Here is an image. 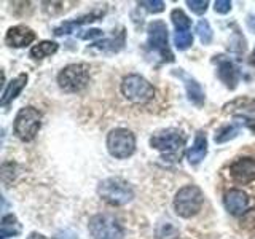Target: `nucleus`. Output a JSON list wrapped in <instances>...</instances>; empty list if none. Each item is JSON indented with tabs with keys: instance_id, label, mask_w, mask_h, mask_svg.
I'll return each mask as SVG.
<instances>
[{
	"instance_id": "nucleus-7",
	"label": "nucleus",
	"mask_w": 255,
	"mask_h": 239,
	"mask_svg": "<svg viewBox=\"0 0 255 239\" xmlns=\"http://www.w3.org/2000/svg\"><path fill=\"white\" fill-rule=\"evenodd\" d=\"M90 233L94 239H123V228L112 215L99 214L90 219Z\"/></svg>"
},
{
	"instance_id": "nucleus-6",
	"label": "nucleus",
	"mask_w": 255,
	"mask_h": 239,
	"mask_svg": "<svg viewBox=\"0 0 255 239\" xmlns=\"http://www.w3.org/2000/svg\"><path fill=\"white\" fill-rule=\"evenodd\" d=\"M107 150L112 156L118 159H125L128 156H131L135 150L134 134L125 129V127L112 129L107 135Z\"/></svg>"
},
{
	"instance_id": "nucleus-25",
	"label": "nucleus",
	"mask_w": 255,
	"mask_h": 239,
	"mask_svg": "<svg viewBox=\"0 0 255 239\" xmlns=\"http://www.w3.org/2000/svg\"><path fill=\"white\" fill-rule=\"evenodd\" d=\"M139 6L145 8L148 13H161L164 10V2L161 0H143V2H139Z\"/></svg>"
},
{
	"instance_id": "nucleus-20",
	"label": "nucleus",
	"mask_w": 255,
	"mask_h": 239,
	"mask_svg": "<svg viewBox=\"0 0 255 239\" xmlns=\"http://www.w3.org/2000/svg\"><path fill=\"white\" fill-rule=\"evenodd\" d=\"M171 21H172L174 27H175V30H177V32H185V30H188L190 29V24H191L190 18L182 10H172V13H171Z\"/></svg>"
},
{
	"instance_id": "nucleus-15",
	"label": "nucleus",
	"mask_w": 255,
	"mask_h": 239,
	"mask_svg": "<svg viewBox=\"0 0 255 239\" xmlns=\"http://www.w3.org/2000/svg\"><path fill=\"white\" fill-rule=\"evenodd\" d=\"M27 83V75L26 74H19L16 78H13L10 83L6 85V88L2 93V99H0V104L5 107L10 102H13L16 98L19 96V93L22 91V88Z\"/></svg>"
},
{
	"instance_id": "nucleus-9",
	"label": "nucleus",
	"mask_w": 255,
	"mask_h": 239,
	"mask_svg": "<svg viewBox=\"0 0 255 239\" xmlns=\"http://www.w3.org/2000/svg\"><path fill=\"white\" fill-rule=\"evenodd\" d=\"M148 48L161 56L166 62L174 61V54L169 48V38H167V27L163 21H153L148 24Z\"/></svg>"
},
{
	"instance_id": "nucleus-29",
	"label": "nucleus",
	"mask_w": 255,
	"mask_h": 239,
	"mask_svg": "<svg viewBox=\"0 0 255 239\" xmlns=\"http://www.w3.org/2000/svg\"><path fill=\"white\" fill-rule=\"evenodd\" d=\"M53 239H78L77 235L74 233V231H70V230H62V231H58Z\"/></svg>"
},
{
	"instance_id": "nucleus-30",
	"label": "nucleus",
	"mask_w": 255,
	"mask_h": 239,
	"mask_svg": "<svg viewBox=\"0 0 255 239\" xmlns=\"http://www.w3.org/2000/svg\"><path fill=\"white\" fill-rule=\"evenodd\" d=\"M27 239H45V236H43V235H40V233H30V235L27 236Z\"/></svg>"
},
{
	"instance_id": "nucleus-1",
	"label": "nucleus",
	"mask_w": 255,
	"mask_h": 239,
	"mask_svg": "<svg viewBox=\"0 0 255 239\" xmlns=\"http://www.w3.org/2000/svg\"><path fill=\"white\" fill-rule=\"evenodd\" d=\"M98 195L112 206H125L132 201L134 190L122 177H109L99 183Z\"/></svg>"
},
{
	"instance_id": "nucleus-19",
	"label": "nucleus",
	"mask_w": 255,
	"mask_h": 239,
	"mask_svg": "<svg viewBox=\"0 0 255 239\" xmlns=\"http://www.w3.org/2000/svg\"><path fill=\"white\" fill-rule=\"evenodd\" d=\"M56 51H58V43L50 42V40H43V42H40L30 48V56L34 59H43L54 54Z\"/></svg>"
},
{
	"instance_id": "nucleus-4",
	"label": "nucleus",
	"mask_w": 255,
	"mask_h": 239,
	"mask_svg": "<svg viewBox=\"0 0 255 239\" xmlns=\"http://www.w3.org/2000/svg\"><path fill=\"white\" fill-rule=\"evenodd\" d=\"M42 126V114L35 107H24L14 118V134L24 142L35 139Z\"/></svg>"
},
{
	"instance_id": "nucleus-32",
	"label": "nucleus",
	"mask_w": 255,
	"mask_h": 239,
	"mask_svg": "<svg viewBox=\"0 0 255 239\" xmlns=\"http://www.w3.org/2000/svg\"><path fill=\"white\" fill-rule=\"evenodd\" d=\"M252 64H255V48H254V53H252Z\"/></svg>"
},
{
	"instance_id": "nucleus-27",
	"label": "nucleus",
	"mask_w": 255,
	"mask_h": 239,
	"mask_svg": "<svg viewBox=\"0 0 255 239\" xmlns=\"http://www.w3.org/2000/svg\"><path fill=\"white\" fill-rule=\"evenodd\" d=\"M214 10L220 14H227L231 10V2L230 0H217V2L214 3Z\"/></svg>"
},
{
	"instance_id": "nucleus-8",
	"label": "nucleus",
	"mask_w": 255,
	"mask_h": 239,
	"mask_svg": "<svg viewBox=\"0 0 255 239\" xmlns=\"http://www.w3.org/2000/svg\"><path fill=\"white\" fill-rule=\"evenodd\" d=\"M150 145L159 151H163L167 156H174L180 153V150L185 145V137H183L182 131L169 127V129L159 131L151 135Z\"/></svg>"
},
{
	"instance_id": "nucleus-26",
	"label": "nucleus",
	"mask_w": 255,
	"mask_h": 239,
	"mask_svg": "<svg viewBox=\"0 0 255 239\" xmlns=\"http://www.w3.org/2000/svg\"><path fill=\"white\" fill-rule=\"evenodd\" d=\"M187 5L190 6V10L195 14H203V13H206L209 2H207V0H188Z\"/></svg>"
},
{
	"instance_id": "nucleus-17",
	"label": "nucleus",
	"mask_w": 255,
	"mask_h": 239,
	"mask_svg": "<svg viewBox=\"0 0 255 239\" xmlns=\"http://www.w3.org/2000/svg\"><path fill=\"white\" fill-rule=\"evenodd\" d=\"M219 78L222 80L223 83H225L227 88H230V90H235V88L238 86V82H239V72L238 69L235 67V64L231 61H220L219 62Z\"/></svg>"
},
{
	"instance_id": "nucleus-2",
	"label": "nucleus",
	"mask_w": 255,
	"mask_h": 239,
	"mask_svg": "<svg viewBox=\"0 0 255 239\" xmlns=\"http://www.w3.org/2000/svg\"><path fill=\"white\" fill-rule=\"evenodd\" d=\"M204 203V195L201 188L196 185H187L180 188L174 198V209L175 214L183 219H190L201 211Z\"/></svg>"
},
{
	"instance_id": "nucleus-12",
	"label": "nucleus",
	"mask_w": 255,
	"mask_h": 239,
	"mask_svg": "<svg viewBox=\"0 0 255 239\" xmlns=\"http://www.w3.org/2000/svg\"><path fill=\"white\" fill-rule=\"evenodd\" d=\"M172 74H174L175 77H179V78L182 80V82H183V85H185V90H187L188 99H190L191 102H193L195 106L201 107L203 104H204V101H206V94H204V91H203L201 85H199L193 77H190L188 74H185V72H183L182 69L174 70Z\"/></svg>"
},
{
	"instance_id": "nucleus-14",
	"label": "nucleus",
	"mask_w": 255,
	"mask_h": 239,
	"mask_svg": "<svg viewBox=\"0 0 255 239\" xmlns=\"http://www.w3.org/2000/svg\"><path fill=\"white\" fill-rule=\"evenodd\" d=\"M101 16H104V11H91L82 18L78 19H74V21H67V22H62L61 26H58L54 29V35H67V34H72V32L75 30V27H80L82 24H86V22H93V21H98Z\"/></svg>"
},
{
	"instance_id": "nucleus-11",
	"label": "nucleus",
	"mask_w": 255,
	"mask_h": 239,
	"mask_svg": "<svg viewBox=\"0 0 255 239\" xmlns=\"http://www.w3.org/2000/svg\"><path fill=\"white\" fill-rule=\"evenodd\" d=\"M35 40V32L27 26H14L10 27L5 35V43L13 48L27 46Z\"/></svg>"
},
{
	"instance_id": "nucleus-18",
	"label": "nucleus",
	"mask_w": 255,
	"mask_h": 239,
	"mask_svg": "<svg viewBox=\"0 0 255 239\" xmlns=\"http://www.w3.org/2000/svg\"><path fill=\"white\" fill-rule=\"evenodd\" d=\"M19 233H21V225L18 219H16L13 214L5 215L2 219V223H0V238L6 239L10 236H18Z\"/></svg>"
},
{
	"instance_id": "nucleus-22",
	"label": "nucleus",
	"mask_w": 255,
	"mask_h": 239,
	"mask_svg": "<svg viewBox=\"0 0 255 239\" xmlns=\"http://www.w3.org/2000/svg\"><path fill=\"white\" fill-rule=\"evenodd\" d=\"M196 34L203 45H209L212 42V29H211L209 21H206V19L199 21L196 26Z\"/></svg>"
},
{
	"instance_id": "nucleus-28",
	"label": "nucleus",
	"mask_w": 255,
	"mask_h": 239,
	"mask_svg": "<svg viewBox=\"0 0 255 239\" xmlns=\"http://www.w3.org/2000/svg\"><path fill=\"white\" fill-rule=\"evenodd\" d=\"M104 35V32L99 30V29H90V30H83L82 34H80V38L83 40H93V38H101Z\"/></svg>"
},
{
	"instance_id": "nucleus-31",
	"label": "nucleus",
	"mask_w": 255,
	"mask_h": 239,
	"mask_svg": "<svg viewBox=\"0 0 255 239\" xmlns=\"http://www.w3.org/2000/svg\"><path fill=\"white\" fill-rule=\"evenodd\" d=\"M247 126H249V129L252 132H255V120H249V121H247Z\"/></svg>"
},
{
	"instance_id": "nucleus-10",
	"label": "nucleus",
	"mask_w": 255,
	"mask_h": 239,
	"mask_svg": "<svg viewBox=\"0 0 255 239\" xmlns=\"http://www.w3.org/2000/svg\"><path fill=\"white\" fill-rule=\"evenodd\" d=\"M230 174L238 183H251L255 180V159L239 158L230 166Z\"/></svg>"
},
{
	"instance_id": "nucleus-16",
	"label": "nucleus",
	"mask_w": 255,
	"mask_h": 239,
	"mask_svg": "<svg viewBox=\"0 0 255 239\" xmlns=\"http://www.w3.org/2000/svg\"><path fill=\"white\" fill-rule=\"evenodd\" d=\"M206 155H207V137L203 131H198L195 135L193 145H191V148L187 153L188 161H190V164H198L203 161Z\"/></svg>"
},
{
	"instance_id": "nucleus-21",
	"label": "nucleus",
	"mask_w": 255,
	"mask_h": 239,
	"mask_svg": "<svg viewBox=\"0 0 255 239\" xmlns=\"http://www.w3.org/2000/svg\"><path fill=\"white\" fill-rule=\"evenodd\" d=\"M156 238L158 239H177L179 230L175 228L171 222H161L156 227Z\"/></svg>"
},
{
	"instance_id": "nucleus-23",
	"label": "nucleus",
	"mask_w": 255,
	"mask_h": 239,
	"mask_svg": "<svg viewBox=\"0 0 255 239\" xmlns=\"http://www.w3.org/2000/svg\"><path fill=\"white\" fill-rule=\"evenodd\" d=\"M238 132H239V129L235 124L223 126V127H220V129L217 131V134H215V142H217V143L228 142L231 139H235L236 135H238Z\"/></svg>"
},
{
	"instance_id": "nucleus-5",
	"label": "nucleus",
	"mask_w": 255,
	"mask_h": 239,
	"mask_svg": "<svg viewBox=\"0 0 255 239\" xmlns=\"http://www.w3.org/2000/svg\"><path fill=\"white\" fill-rule=\"evenodd\" d=\"M123 96L134 104H145L153 99L155 88L140 75H128L122 83Z\"/></svg>"
},
{
	"instance_id": "nucleus-13",
	"label": "nucleus",
	"mask_w": 255,
	"mask_h": 239,
	"mask_svg": "<svg viewBox=\"0 0 255 239\" xmlns=\"http://www.w3.org/2000/svg\"><path fill=\"white\" fill-rule=\"evenodd\" d=\"M225 207L231 215H243L249 206V196L243 190H230L225 195Z\"/></svg>"
},
{
	"instance_id": "nucleus-24",
	"label": "nucleus",
	"mask_w": 255,
	"mask_h": 239,
	"mask_svg": "<svg viewBox=\"0 0 255 239\" xmlns=\"http://www.w3.org/2000/svg\"><path fill=\"white\" fill-rule=\"evenodd\" d=\"M174 43L179 50H187L191 45H193V35L190 34L188 30L185 32H175L174 35Z\"/></svg>"
},
{
	"instance_id": "nucleus-3",
	"label": "nucleus",
	"mask_w": 255,
	"mask_h": 239,
	"mask_svg": "<svg viewBox=\"0 0 255 239\" xmlns=\"http://www.w3.org/2000/svg\"><path fill=\"white\" fill-rule=\"evenodd\" d=\"M90 66L88 64H70L58 75V85L66 93H78L90 83Z\"/></svg>"
}]
</instances>
